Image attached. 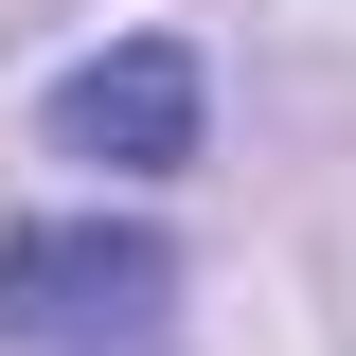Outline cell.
I'll use <instances>...</instances> for the list:
<instances>
[{
  "mask_svg": "<svg viewBox=\"0 0 356 356\" xmlns=\"http://www.w3.org/2000/svg\"><path fill=\"white\" fill-rule=\"evenodd\" d=\"M178 303V250L161 232H107V214H54L0 250V321L36 356H89V339H143V321Z\"/></svg>",
  "mask_w": 356,
  "mask_h": 356,
  "instance_id": "1",
  "label": "cell"
},
{
  "mask_svg": "<svg viewBox=\"0 0 356 356\" xmlns=\"http://www.w3.org/2000/svg\"><path fill=\"white\" fill-rule=\"evenodd\" d=\"M54 143L107 178H178L196 161V54L178 36H125V54H89L72 89H54Z\"/></svg>",
  "mask_w": 356,
  "mask_h": 356,
  "instance_id": "2",
  "label": "cell"
}]
</instances>
